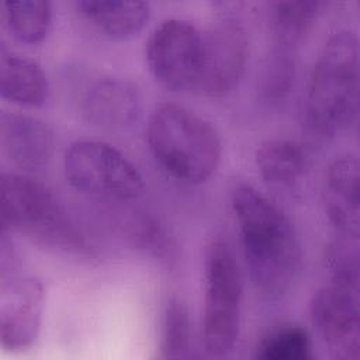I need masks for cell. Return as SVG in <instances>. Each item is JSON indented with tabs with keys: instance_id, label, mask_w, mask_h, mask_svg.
<instances>
[{
	"instance_id": "cell-1",
	"label": "cell",
	"mask_w": 360,
	"mask_h": 360,
	"mask_svg": "<svg viewBox=\"0 0 360 360\" xmlns=\"http://www.w3.org/2000/svg\"><path fill=\"white\" fill-rule=\"evenodd\" d=\"M242 253L252 285L267 301L283 298L301 269V243L285 212L248 183L231 191Z\"/></svg>"
},
{
	"instance_id": "cell-2",
	"label": "cell",
	"mask_w": 360,
	"mask_h": 360,
	"mask_svg": "<svg viewBox=\"0 0 360 360\" xmlns=\"http://www.w3.org/2000/svg\"><path fill=\"white\" fill-rule=\"evenodd\" d=\"M359 112V41L352 30L335 31L314 65L304 105L308 129L329 139L346 132Z\"/></svg>"
},
{
	"instance_id": "cell-3",
	"label": "cell",
	"mask_w": 360,
	"mask_h": 360,
	"mask_svg": "<svg viewBox=\"0 0 360 360\" xmlns=\"http://www.w3.org/2000/svg\"><path fill=\"white\" fill-rule=\"evenodd\" d=\"M146 142L160 167L181 183L207 181L221 162L222 142L215 127L181 104L163 103L153 110Z\"/></svg>"
},
{
	"instance_id": "cell-4",
	"label": "cell",
	"mask_w": 360,
	"mask_h": 360,
	"mask_svg": "<svg viewBox=\"0 0 360 360\" xmlns=\"http://www.w3.org/2000/svg\"><path fill=\"white\" fill-rule=\"evenodd\" d=\"M1 229L17 232L42 246L84 253L86 239L65 207L44 183L21 173L0 177Z\"/></svg>"
},
{
	"instance_id": "cell-5",
	"label": "cell",
	"mask_w": 360,
	"mask_h": 360,
	"mask_svg": "<svg viewBox=\"0 0 360 360\" xmlns=\"http://www.w3.org/2000/svg\"><path fill=\"white\" fill-rule=\"evenodd\" d=\"M352 240L330 249L332 277L312 297L311 322L335 359L356 360L360 349L359 266Z\"/></svg>"
},
{
	"instance_id": "cell-6",
	"label": "cell",
	"mask_w": 360,
	"mask_h": 360,
	"mask_svg": "<svg viewBox=\"0 0 360 360\" xmlns=\"http://www.w3.org/2000/svg\"><path fill=\"white\" fill-rule=\"evenodd\" d=\"M243 277L231 245L212 240L204 259L202 346L208 356L224 357L235 347L242 319Z\"/></svg>"
},
{
	"instance_id": "cell-7",
	"label": "cell",
	"mask_w": 360,
	"mask_h": 360,
	"mask_svg": "<svg viewBox=\"0 0 360 360\" xmlns=\"http://www.w3.org/2000/svg\"><path fill=\"white\" fill-rule=\"evenodd\" d=\"M63 173L77 191L117 201L142 195L145 181L138 167L117 148L97 139H79L63 156Z\"/></svg>"
},
{
	"instance_id": "cell-8",
	"label": "cell",
	"mask_w": 360,
	"mask_h": 360,
	"mask_svg": "<svg viewBox=\"0 0 360 360\" xmlns=\"http://www.w3.org/2000/svg\"><path fill=\"white\" fill-rule=\"evenodd\" d=\"M145 59L149 72L165 89L197 91L204 65V37L193 22L167 18L150 34Z\"/></svg>"
},
{
	"instance_id": "cell-9",
	"label": "cell",
	"mask_w": 360,
	"mask_h": 360,
	"mask_svg": "<svg viewBox=\"0 0 360 360\" xmlns=\"http://www.w3.org/2000/svg\"><path fill=\"white\" fill-rule=\"evenodd\" d=\"M45 290L41 280L21 274L15 257L0 260V342L8 352L31 347L38 339Z\"/></svg>"
},
{
	"instance_id": "cell-10",
	"label": "cell",
	"mask_w": 360,
	"mask_h": 360,
	"mask_svg": "<svg viewBox=\"0 0 360 360\" xmlns=\"http://www.w3.org/2000/svg\"><path fill=\"white\" fill-rule=\"evenodd\" d=\"M204 37V65L198 91L208 97H225L240 83L249 58V39L240 20L221 15Z\"/></svg>"
},
{
	"instance_id": "cell-11",
	"label": "cell",
	"mask_w": 360,
	"mask_h": 360,
	"mask_svg": "<svg viewBox=\"0 0 360 360\" xmlns=\"http://www.w3.org/2000/svg\"><path fill=\"white\" fill-rule=\"evenodd\" d=\"M79 108L94 127L117 131L132 127L142 112L141 91L131 80L103 75L80 90Z\"/></svg>"
},
{
	"instance_id": "cell-12",
	"label": "cell",
	"mask_w": 360,
	"mask_h": 360,
	"mask_svg": "<svg viewBox=\"0 0 360 360\" xmlns=\"http://www.w3.org/2000/svg\"><path fill=\"white\" fill-rule=\"evenodd\" d=\"M360 166L353 153L338 156L329 165L323 183V205L340 239L357 242L360 233Z\"/></svg>"
},
{
	"instance_id": "cell-13",
	"label": "cell",
	"mask_w": 360,
	"mask_h": 360,
	"mask_svg": "<svg viewBox=\"0 0 360 360\" xmlns=\"http://www.w3.org/2000/svg\"><path fill=\"white\" fill-rule=\"evenodd\" d=\"M3 153L18 167L38 170L48 165L53 153L51 127L32 115L3 111L0 115Z\"/></svg>"
},
{
	"instance_id": "cell-14",
	"label": "cell",
	"mask_w": 360,
	"mask_h": 360,
	"mask_svg": "<svg viewBox=\"0 0 360 360\" xmlns=\"http://www.w3.org/2000/svg\"><path fill=\"white\" fill-rule=\"evenodd\" d=\"M80 15L104 37L125 41L142 31L150 15V7L139 0H79Z\"/></svg>"
},
{
	"instance_id": "cell-15",
	"label": "cell",
	"mask_w": 360,
	"mask_h": 360,
	"mask_svg": "<svg viewBox=\"0 0 360 360\" xmlns=\"http://www.w3.org/2000/svg\"><path fill=\"white\" fill-rule=\"evenodd\" d=\"M0 94L22 107H41L49 96V83L42 68L4 46L0 48Z\"/></svg>"
},
{
	"instance_id": "cell-16",
	"label": "cell",
	"mask_w": 360,
	"mask_h": 360,
	"mask_svg": "<svg viewBox=\"0 0 360 360\" xmlns=\"http://www.w3.org/2000/svg\"><path fill=\"white\" fill-rule=\"evenodd\" d=\"M255 162L264 183L278 190L295 188L308 170L302 145L288 138H271L260 143Z\"/></svg>"
},
{
	"instance_id": "cell-17",
	"label": "cell",
	"mask_w": 360,
	"mask_h": 360,
	"mask_svg": "<svg viewBox=\"0 0 360 360\" xmlns=\"http://www.w3.org/2000/svg\"><path fill=\"white\" fill-rule=\"evenodd\" d=\"M321 10L315 0L274 1L269 6V24L273 45L298 49L314 27Z\"/></svg>"
},
{
	"instance_id": "cell-18",
	"label": "cell",
	"mask_w": 360,
	"mask_h": 360,
	"mask_svg": "<svg viewBox=\"0 0 360 360\" xmlns=\"http://www.w3.org/2000/svg\"><path fill=\"white\" fill-rule=\"evenodd\" d=\"M4 24L14 39L22 44L41 42L51 27L52 6L46 0L4 1Z\"/></svg>"
},
{
	"instance_id": "cell-19",
	"label": "cell",
	"mask_w": 360,
	"mask_h": 360,
	"mask_svg": "<svg viewBox=\"0 0 360 360\" xmlns=\"http://www.w3.org/2000/svg\"><path fill=\"white\" fill-rule=\"evenodd\" d=\"M193 325L188 308L180 297H170L162 312L159 349L165 359H181L190 354Z\"/></svg>"
},
{
	"instance_id": "cell-20",
	"label": "cell",
	"mask_w": 360,
	"mask_h": 360,
	"mask_svg": "<svg viewBox=\"0 0 360 360\" xmlns=\"http://www.w3.org/2000/svg\"><path fill=\"white\" fill-rule=\"evenodd\" d=\"M297 73V51L273 45L263 69L260 97L266 104L276 105L291 91Z\"/></svg>"
},
{
	"instance_id": "cell-21",
	"label": "cell",
	"mask_w": 360,
	"mask_h": 360,
	"mask_svg": "<svg viewBox=\"0 0 360 360\" xmlns=\"http://www.w3.org/2000/svg\"><path fill=\"white\" fill-rule=\"evenodd\" d=\"M314 356L311 336L300 325H287L271 332L256 349V357L262 360H312Z\"/></svg>"
}]
</instances>
